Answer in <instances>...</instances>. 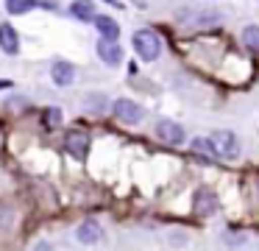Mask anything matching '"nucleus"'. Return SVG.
I'll list each match as a JSON object with an SVG mask.
<instances>
[{"label":"nucleus","instance_id":"obj_1","mask_svg":"<svg viewBox=\"0 0 259 251\" xmlns=\"http://www.w3.org/2000/svg\"><path fill=\"white\" fill-rule=\"evenodd\" d=\"M131 45H134L137 56H140L142 61H156L159 53H162V39H159L151 28H140V31L134 33V39H131Z\"/></svg>","mask_w":259,"mask_h":251},{"label":"nucleus","instance_id":"obj_8","mask_svg":"<svg viewBox=\"0 0 259 251\" xmlns=\"http://www.w3.org/2000/svg\"><path fill=\"white\" fill-rule=\"evenodd\" d=\"M0 50L6 56H17L20 53V37L14 31L12 22H0Z\"/></svg>","mask_w":259,"mask_h":251},{"label":"nucleus","instance_id":"obj_10","mask_svg":"<svg viewBox=\"0 0 259 251\" xmlns=\"http://www.w3.org/2000/svg\"><path fill=\"white\" fill-rule=\"evenodd\" d=\"M75 237H78L84 245H95L98 240L103 237V232H101V223H98V221H84L78 229H75Z\"/></svg>","mask_w":259,"mask_h":251},{"label":"nucleus","instance_id":"obj_12","mask_svg":"<svg viewBox=\"0 0 259 251\" xmlns=\"http://www.w3.org/2000/svg\"><path fill=\"white\" fill-rule=\"evenodd\" d=\"M181 20H184L187 25H192V28H206V25H218L220 22V11L206 9V11H195L192 17H181Z\"/></svg>","mask_w":259,"mask_h":251},{"label":"nucleus","instance_id":"obj_3","mask_svg":"<svg viewBox=\"0 0 259 251\" xmlns=\"http://www.w3.org/2000/svg\"><path fill=\"white\" fill-rule=\"evenodd\" d=\"M209 142H212V148H214V156L234 159V156L240 154V142H237V134H234V131H226V128H220V131H214L212 137H209Z\"/></svg>","mask_w":259,"mask_h":251},{"label":"nucleus","instance_id":"obj_9","mask_svg":"<svg viewBox=\"0 0 259 251\" xmlns=\"http://www.w3.org/2000/svg\"><path fill=\"white\" fill-rule=\"evenodd\" d=\"M192 204H195V212L198 215H214L218 212V198H214V193L209 187H201L195 193V198H192Z\"/></svg>","mask_w":259,"mask_h":251},{"label":"nucleus","instance_id":"obj_6","mask_svg":"<svg viewBox=\"0 0 259 251\" xmlns=\"http://www.w3.org/2000/svg\"><path fill=\"white\" fill-rule=\"evenodd\" d=\"M95 50H98V59L109 67H117L120 61H123V48H120L117 42H112V39H98Z\"/></svg>","mask_w":259,"mask_h":251},{"label":"nucleus","instance_id":"obj_17","mask_svg":"<svg viewBox=\"0 0 259 251\" xmlns=\"http://www.w3.org/2000/svg\"><path fill=\"white\" fill-rule=\"evenodd\" d=\"M48 126H51V128H56L59 126V123H62V112H59V109H48Z\"/></svg>","mask_w":259,"mask_h":251},{"label":"nucleus","instance_id":"obj_11","mask_svg":"<svg viewBox=\"0 0 259 251\" xmlns=\"http://www.w3.org/2000/svg\"><path fill=\"white\" fill-rule=\"evenodd\" d=\"M95 28H98V33H101V39H112V42H117V37H120V25L112 20V17H106V14H95Z\"/></svg>","mask_w":259,"mask_h":251},{"label":"nucleus","instance_id":"obj_2","mask_svg":"<svg viewBox=\"0 0 259 251\" xmlns=\"http://www.w3.org/2000/svg\"><path fill=\"white\" fill-rule=\"evenodd\" d=\"M112 112L114 117H117L120 123H125V126H140L142 117H145V109H142L137 100H128V98H120L112 103Z\"/></svg>","mask_w":259,"mask_h":251},{"label":"nucleus","instance_id":"obj_5","mask_svg":"<svg viewBox=\"0 0 259 251\" xmlns=\"http://www.w3.org/2000/svg\"><path fill=\"white\" fill-rule=\"evenodd\" d=\"M156 137L162 139V142H167V145H181L187 139V134L176 120H159L156 123Z\"/></svg>","mask_w":259,"mask_h":251},{"label":"nucleus","instance_id":"obj_15","mask_svg":"<svg viewBox=\"0 0 259 251\" xmlns=\"http://www.w3.org/2000/svg\"><path fill=\"white\" fill-rule=\"evenodd\" d=\"M192 151H195V154H201L203 159H214V148H212V142H209L206 137H195L192 139Z\"/></svg>","mask_w":259,"mask_h":251},{"label":"nucleus","instance_id":"obj_7","mask_svg":"<svg viewBox=\"0 0 259 251\" xmlns=\"http://www.w3.org/2000/svg\"><path fill=\"white\" fill-rule=\"evenodd\" d=\"M51 78H53L56 87H70V84L75 81V67L64 59H56L51 64Z\"/></svg>","mask_w":259,"mask_h":251},{"label":"nucleus","instance_id":"obj_19","mask_svg":"<svg viewBox=\"0 0 259 251\" xmlns=\"http://www.w3.org/2000/svg\"><path fill=\"white\" fill-rule=\"evenodd\" d=\"M106 3H114V0H106Z\"/></svg>","mask_w":259,"mask_h":251},{"label":"nucleus","instance_id":"obj_14","mask_svg":"<svg viewBox=\"0 0 259 251\" xmlns=\"http://www.w3.org/2000/svg\"><path fill=\"white\" fill-rule=\"evenodd\" d=\"M36 6H39V0H6V11L14 14V17L28 14V11H34Z\"/></svg>","mask_w":259,"mask_h":251},{"label":"nucleus","instance_id":"obj_4","mask_svg":"<svg viewBox=\"0 0 259 251\" xmlns=\"http://www.w3.org/2000/svg\"><path fill=\"white\" fill-rule=\"evenodd\" d=\"M64 148H67V154L73 156V159L84 162L87 154H90V134H84V131H70L67 139H64Z\"/></svg>","mask_w":259,"mask_h":251},{"label":"nucleus","instance_id":"obj_13","mask_svg":"<svg viewBox=\"0 0 259 251\" xmlns=\"http://www.w3.org/2000/svg\"><path fill=\"white\" fill-rule=\"evenodd\" d=\"M70 14L81 22H92L95 20V6H92V0H73L70 3Z\"/></svg>","mask_w":259,"mask_h":251},{"label":"nucleus","instance_id":"obj_18","mask_svg":"<svg viewBox=\"0 0 259 251\" xmlns=\"http://www.w3.org/2000/svg\"><path fill=\"white\" fill-rule=\"evenodd\" d=\"M6 87H12V81H0V89H6Z\"/></svg>","mask_w":259,"mask_h":251},{"label":"nucleus","instance_id":"obj_16","mask_svg":"<svg viewBox=\"0 0 259 251\" xmlns=\"http://www.w3.org/2000/svg\"><path fill=\"white\" fill-rule=\"evenodd\" d=\"M242 42H245L248 50L259 53V25H248L245 31H242Z\"/></svg>","mask_w":259,"mask_h":251}]
</instances>
